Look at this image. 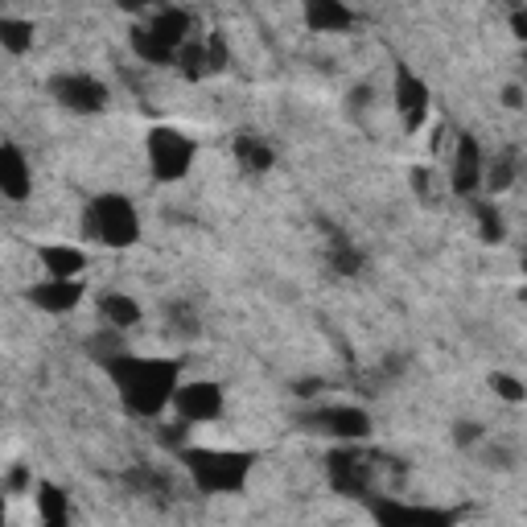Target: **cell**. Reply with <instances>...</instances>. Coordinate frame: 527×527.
<instances>
[{"mask_svg": "<svg viewBox=\"0 0 527 527\" xmlns=\"http://www.w3.org/2000/svg\"><path fill=\"white\" fill-rule=\"evenodd\" d=\"M108 375L132 416H161L165 404L178 396V359H136V355H112Z\"/></svg>", "mask_w": 527, "mask_h": 527, "instance_id": "6da1fadb", "label": "cell"}, {"mask_svg": "<svg viewBox=\"0 0 527 527\" xmlns=\"http://www.w3.org/2000/svg\"><path fill=\"white\" fill-rule=\"evenodd\" d=\"M178 458L186 462V470L202 495H239L256 466V453H248V449H210V445H198V449L186 445Z\"/></svg>", "mask_w": 527, "mask_h": 527, "instance_id": "7a4b0ae2", "label": "cell"}, {"mask_svg": "<svg viewBox=\"0 0 527 527\" xmlns=\"http://www.w3.org/2000/svg\"><path fill=\"white\" fill-rule=\"evenodd\" d=\"M83 231L103 248H132L140 239V215L124 194H99L83 210Z\"/></svg>", "mask_w": 527, "mask_h": 527, "instance_id": "3957f363", "label": "cell"}, {"mask_svg": "<svg viewBox=\"0 0 527 527\" xmlns=\"http://www.w3.org/2000/svg\"><path fill=\"white\" fill-rule=\"evenodd\" d=\"M145 153H149V169H153L157 182H182L190 173V165H194V157H198V145L186 132L161 124V128L149 132Z\"/></svg>", "mask_w": 527, "mask_h": 527, "instance_id": "277c9868", "label": "cell"}, {"mask_svg": "<svg viewBox=\"0 0 527 527\" xmlns=\"http://www.w3.org/2000/svg\"><path fill=\"white\" fill-rule=\"evenodd\" d=\"M326 478L338 495L346 499H367L371 495V478H375V462L363 449H355V441H346L338 449H330L326 458Z\"/></svg>", "mask_w": 527, "mask_h": 527, "instance_id": "5b68a950", "label": "cell"}, {"mask_svg": "<svg viewBox=\"0 0 527 527\" xmlns=\"http://www.w3.org/2000/svg\"><path fill=\"white\" fill-rule=\"evenodd\" d=\"M50 95L58 99V108L75 112V116H95V112L108 108V87H103L95 75H54Z\"/></svg>", "mask_w": 527, "mask_h": 527, "instance_id": "8992f818", "label": "cell"}, {"mask_svg": "<svg viewBox=\"0 0 527 527\" xmlns=\"http://www.w3.org/2000/svg\"><path fill=\"white\" fill-rule=\"evenodd\" d=\"M305 425L313 433H330L338 441H367L371 437V416L355 404H330V408H318L305 416Z\"/></svg>", "mask_w": 527, "mask_h": 527, "instance_id": "52a82bcc", "label": "cell"}, {"mask_svg": "<svg viewBox=\"0 0 527 527\" xmlns=\"http://www.w3.org/2000/svg\"><path fill=\"white\" fill-rule=\"evenodd\" d=\"M173 408L186 425H206V420L223 416V388L210 379H194V383H178V396H173Z\"/></svg>", "mask_w": 527, "mask_h": 527, "instance_id": "ba28073f", "label": "cell"}, {"mask_svg": "<svg viewBox=\"0 0 527 527\" xmlns=\"http://www.w3.org/2000/svg\"><path fill=\"white\" fill-rule=\"evenodd\" d=\"M429 103H433V99H429V83L420 79V75H412V66L396 62V108H400L408 132H420V128H425Z\"/></svg>", "mask_w": 527, "mask_h": 527, "instance_id": "9c48e42d", "label": "cell"}, {"mask_svg": "<svg viewBox=\"0 0 527 527\" xmlns=\"http://www.w3.org/2000/svg\"><path fill=\"white\" fill-rule=\"evenodd\" d=\"M367 507L379 523H388V527H445L453 523L458 515L453 511H437V507H408V503H396V499H375L367 495Z\"/></svg>", "mask_w": 527, "mask_h": 527, "instance_id": "30bf717a", "label": "cell"}, {"mask_svg": "<svg viewBox=\"0 0 527 527\" xmlns=\"http://www.w3.org/2000/svg\"><path fill=\"white\" fill-rule=\"evenodd\" d=\"M486 178V157H482V145L474 132H462L458 136V149H453V190L458 194H474Z\"/></svg>", "mask_w": 527, "mask_h": 527, "instance_id": "8fae6325", "label": "cell"}, {"mask_svg": "<svg viewBox=\"0 0 527 527\" xmlns=\"http://www.w3.org/2000/svg\"><path fill=\"white\" fill-rule=\"evenodd\" d=\"M29 190H33V169L13 140H5V145H0V194L9 202H25Z\"/></svg>", "mask_w": 527, "mask_h": 527, "instance_id": "7c38bea8", "label": "cell"}, {"mask_svg": "<svg viewBox=\"0 0 527 527\" xmlns=\"http://www.w3.org/2000/svg\"><path fill=\"white\" fill-rule=\"evenodd\" d=\"M79 297H83L79 276H50V280H42V285L29 289V305H38L46 313H70L79 305Z\"/></svg>", "mask_w": 527, "mask_h": 527, "instance_id": "4fadbf2b", "label": "cell"}, {"mask_svg": "<svg viewBox=\"0 0 527 527\" xmlns=\"http://www.w3.org/2000/svg\"><path fill=\"white\" fill-rule=\"evenodd\" d=\"M301 9L313 33H342L355 25V13L346 9V0H301Z\"/></svg>", "mask_w": 527, "mask_h": 527, "instance_id": "5bb4252c", "label": "cell"}, {"mask_svg": "<svg viewBox=\"0 0 527 527\" xmlns=\"http://www.w3.org/2000/svg\"><path fill=\"white\" fill-rule=\"evenodd\" d=\"M149 29H153V38H157L161 46H169L173 54H178V50L190 42V13L178 9V5H165V9L149 21Z\"/></svg>", "mask_w": 527, "mask_h": 527, "instance_id": "9a60e30c", "label": "cell"}, {"mask_svg": "<svg viewBox=\"0 0 527 527\" xmlns=\"http://www.w3.org/2000/svg\"><path fill=\"white\" fill-rule=\"evenodd\" d=\"M38 260H42V268L50 276H79L87 268V256L79 248H70V243H42Z\"/></svg>", "mask_w": 527, "mask_h": 527, "instance_id": "2e32d148", "label": "cell"}, {"mask_svg": "<svg viewBox=\"0 0 527 527\" xmlns=\"http://www.w3.org/2000/svg\"><path fill=\"white\" fill-rule=\"evenodd\" d=\"M231 153H235V161L248 169V173H268L272 169V149L264 145V140L256 136V132H239L235 136V145H231Z\"/></svg>", "mask_w": 527, "mask_h": 527, "instance_id": "e0dca14e", "label": "cell"}, {"mask_svg": "<svg viewBox=\"0 0 527 527\" xmlns=\"http://www.w3.org/2000/svg\"><path fill=\"white\" fill-rule=\"evenodd\" d=\"M99 313H103V322H108L112 330H132L140 322V305L128 297V293H99Z\"/></svg>", "mask_w": 527, "mask_h": 527, "instance_id": "ac0fdd59", "label": "cell"}, {"mask_svg": "<svg viewBox=\"0 0 527 527\" xmlns=\"http://www.w3.org/2000/svg\"><path fill=\"white\" fill-rule=\"evenodd\" d=\"M128 42H132V54H136V58H145V62H153V66H178V54H173L169 46H161V42L153 38L149 25H132Z\"/></svg>", "mask_w": 527, "mask_h": 527, "instance_id": "d6986e66", "label": "cell"}, {"mask_svg": "<svg viewBox=\"0 0 527 527\" xmlns=\"http://www.w3.org/2000/svg\"><path fill=\"white\" fill-rule=\"evenodd\" d=\"M178 66H182V75L194 83V79H206V75H215V54H210V42L206 38H190L182 50H178Z\"/></svg>", "mask_w": 527, "mask_h": 527, "instance_id": "ffe728a7", "label": "cell"}, {"mask_svg": "<svg viewBox=\"0 0 527 527\" xmlns=\"http://www.w3.org/2000/svg\"><path fill=\"white\" fill-rule=\"evenodd\" d=\"M38 519H42L46 527L70 523V499H66V490H58L54 482H42V486H38Z\"/></svg>", "mask_w": 527, "mask_h": 527, "instance_id": "44dd1931", "label": "cell"}, {"mask_svg": "<svg viewBox=\"0 0 527 527\" xmlns=\"http://www.w3.org/2000/svg\"><path fill=\"white\" fill-rule=\"evenodd\" d=\"M330 268L338 272V276H355V272H363V252L350 243L338 227H330Z\"/></svg>", "mask_w": 527, "mask_h": 527, "instance_id": "7402d4cb", "label": "cell"}, {"mask_svg": "<svg viewBox=\"0 0 527 527\" xmlns=\"http://www.w3.org/2000/svg\"><path fill=\"white\" fill-rule=\"evenodd\" d=\"M0 46L9 54H25L33 50V25L21 17H0Z\"/></svg>", "mask_w": 527, "mask_h": 527, "instance_id": "603a6c76", "label": "cell"}, {"mask_svg": "<svg viewBox=\"0 0 527 527\" xmlns=\"http://www.w3.org/2000/svg\"><path fill=\"white\" fill-rule=\"evenodd\" d=\"M511 182H515V153L503 149L495 161H486V178H482V186H486L490 194H503V190H511Z\"/></svg>", "mask_w": 527, "mask_h": 527, "instance_id": "cb8c5ba5", "label": "cell"}, {"mask_svg": "<svg viewBox=\"0 0 527 527\" xmlns=\"http://www.w3.org/2000/svg\"><path fill=\"white\" fill-rule=\"evenodd\" d=\"M474 215H478V235H482L486 243H499V239H503V219H499L495 206H490V202H478Z\"/></svg>", "mask_w": 527, "mask_h": 527, "instance_id": "d4e9b609", "label": "cell"}, {"mask_svg": "<svg viewBox=\"0 0 527 527\" xmlns=\"http://www.w3.org/2000/svg\"><path fill=\"white\" fill-rule=\"evenodd\" d=\"M490 388H495V392H499L507 404H519V400H527V388H523V383H519L515 375H503V371H499V375H490Z\"/></svg>", "mask_w": 527, "mask_h": 527, "instance_id": "484cf974", "label": "cell"}, {"mask_svg": "<svg viewBox=\"0 0 527 527\" xmlns=\"http://www.w3.org/2000/svg\"><path fill=\"white\" fill-rule=\"evenodd\" d=\"M169 322H173V334H198V313L190 305H169Z\"/></svg>", "mask_w": 527, "mask_h": 527, "instance_id": "4316f807", "label": "cell"}, {"mask_svg": "<svg viewBox=\"0 0 527 527\" xmlns=\"http://www.w3.org/2000/svg\"><path fill=\"white\" fill-rule=\"evenodd\" d=\"M482 437V429L474 425V420H458V425H453V441L458 445H474Z\"/></svg>", "mask_w": 527, "mask_h": 527, "instance_id": "83f0119b", "label": "cell"}, {"mask_svg": "<svg viewBox=\"0 0 527 527\" xmlns=\"http://www.w3.org/2000/svg\"><path fill=\"white\" fill-rule=\"evenodd\" d=\"M412 190H416L420 198H429L433 182H429V169H425V165H416V169H412Z\"/></svg>", "mask_w": 527, "mask_h": 527, "instance_id": "f1b7e54d", "label": "cell"}, {"mask_svg": "<svg viewBox=\"0 0 527 527\" xmlns=\"http://www.w3.org/2000/svg\"><path fill=\"white\" fill-rule=\"evenodd\" d=\"M210 54H215V70H223L227 66V42H223V33H210Z\"/></svg>", "mask_w": 527, "mask_h": 527, "instance_id": "f546056e", "label": "cell"}, {"mask_svg": "<svg viewBox=\"0 0 527 527\" xmlns=\"http://www.w3.org/2000/svg\"><path fill=\"white\" fill-rule=\"evenodd\" d=\"M5 486L13 490V495H17V490H25V486H29V470H25V466H13L9 478H5Z\"/></svg>", "mask_w": 527, "mask_h": 527, "instance_id": "4dcf8cb0", "label": "cell"}, {"mask_svg": "<svg viewBox=\"0 0 527 527\" xmlns=\"http://www.w3.org/2000/svg\"><path fill=\"white\" fill-rule=\"evenodd\" d=\"M511 33H515L519 42H527V9H515L511 13Z\"/></svg>", "mask_w": 527, "mask_h": 527, "instance_id": "1f68e13d", "label": "cell"}, {"mask_svg": "<svg viewBox=\"0 0 527 527\" xmlns=\"http://www.w3.org/2000/svg\"><path fill=\"white\" fill-rule=\"evenodd\" d=\"M153 5H165V0H120L124 13H145V9H153Z\"/></svg>", "mask_w": 527, "mask_h": 527, "instance_id": "d6a6232c", "label": "cell"}, {"mask_svg": "<svg viewBox=\"0 0 527 527\" xmlns=\"http://www.w3.org/2000/svg\"><path fill=\"white\" fill-rule=\"evenodd\" d=\"M503 99H507V108H523V91L519 87H507Z\"/></svg>", "mask_w": 527, "mask_h": 527, "instance_id": "836d02e7", "label": "cell"}, {"mask_svg": "<svg viewBox=\"0 0 527 527\" xmlns=\"http://www.w3.org/2000/svg\"><path fill=\"white\" fill-rule=\"evenodd\" d=\"M523 268H527V260H523Z\"/></svg>", "mask_w": 527, "mask_h": 527, "instance_id": "e575fe53", "label": "cell"}]
</instances>
